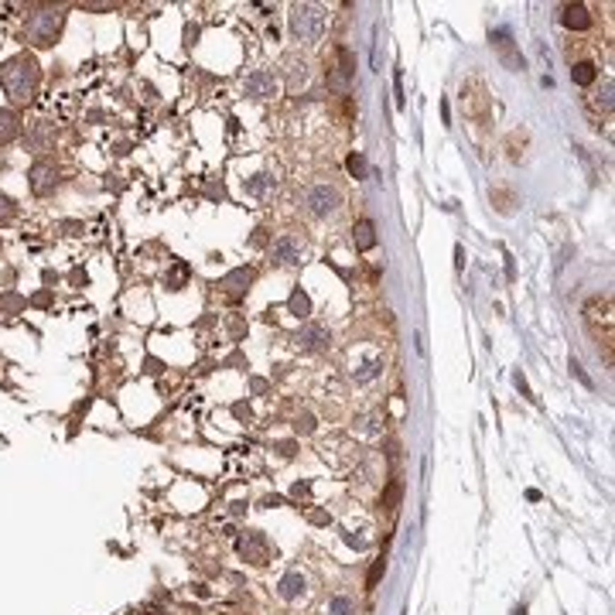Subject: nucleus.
<instances>
[{
  "instance_id": "nucleus-1",
  "label": "nucleus",
  "mask_w": 615,
  "mask_h": 615,
  "mask_svg": "<svg viewBox=\"0 0 615 615\" xmlns=\"http://www.w3.org/2000/svg\"><path fill=\"white\" fill-rule=\"evenodd\" d=\"M41 69L31 55H14L0 65V86L11 96V103H31L38 93Z\"/></svg>"
},
{
  "instance_id": "nucleus-2",
  "label": "nucleus",
  "mask_w": 615,
  "mask_h": 615,
  "mask_svg": "<svg viewBox=\"0 0 615 615\" xmlns=\"http://www.w3.org/2000/svg\"><path fill=\"white\" fill-rule=\"evenodd\" d=\"M62 28H65V11L62 7H41L24 24V38L35 48H52L62 35Z\"/></svg>"
},
{
  "instance_id": "nucleus-3",
  "label": "nucleus",
  "mask_w": 615,
  "mask_h": 615,
  "mask_svg": "<svg viewBox=\"0 0 615 615\" xmlns=\"http://www.w3.org/2000/svg\"><path fill=\"white\" fill-rule=\"evenodd\" d=\"M325 24H328V18L318 4H294V7H290V35L298 41H305V45L322 41Z\"/></svg>"
},
{
  "instance_id": "nucleus-4",
  "label": "nucleus",
  "mask_w": 615,
  "mask_h": 615,
  "mask_svg": "<svg viewBox=\"0 0 615 615\" xmlns=\"http://www.w3.org/2000/svg\"><path fill=\"white\" fill-rule=\"evenodd\" d=\"M305 209L311 212L315 219H328V215H335V212L342 209V192H339L335 185L318 181V185H311L305 192Z\"/></svg>"
},
{
  "instance_id": "nucleus-5",
  "label": "nucleus",
  "mask_w": 615,
  "mask_h": 615,
  "mask_svg": "<svg viewBox=\"0 0 615 615\" xmlns=\"http://www.w3.org/2000/svg\"><path fill=\"white\" fill-rule=\"evenodd\" d=\"M28 185L35 195H52L58 185V168L52 161H35L31 171H28Z\"/></svg>"
},
{
  "instance_id": "nucleus-6",
  "label": "nucleus",
  "mask_w": 615,
  "mask_h": 615,
  "mask_svg": "<svg viewBox=\"0 0 615 615\" xmlns=\"http://www.w3.org/2000/svg\"><path fill=\"white\" fill-rule=\"evenodd\" d=\"M270 256H273V264L277 267H294V264H301V256H305V247L294 239V236H277L273 243H270Z\"/></svg>"
},
{
  "instance_id": "nucleus-7",
  "label": "nucleus",
  "mask_w": 615,
  "mask_h": 615,
  "mask_svg": "<svg viewBox=\"0 0 615 615\" xmlns=\"http://www.w3.org/2000/svg\"><path fill=\"white\" fill-rule=\"evenodd\" d=\"M236 547H239V554L250 560V564H267V560H270V543H267V537H264L260 530H250V534H243Z\"/></svg>"
},
{
  "instance_id": "nucleus-8",
  "label": "nucleus",
  "mask_w": 615,
  "mask_h": 615,
  "mask_svg": "<svg viewBox=\"0 0 615 615\" xmlns=\"http://www.w3.org/2000/svg\"><path fill=\"white\" fill-rule=\"evenodd\" d=\"M328 342H332V335H328V328L318 325V322H308V325L294 335V346L301 349V352H322Z\"/></svg>"
},
{
  "instance_id": "nucleus-9",
  "label": "nucleus",
  "mask_w": 615,
  "mask_h": 615,
  "mask_svg": "<svg viewBox=\"0 0 615 615\" xmlns=\"http://www.w3.org/2000/svg\"><path fill=\"white\" fill-rule=\"evenodd\" d=\"M253 277H256V273H253V267H236V270H230V273L219 281V288L226 290V298H230V301H239V298L250 290Z\"/></svg>"
},
{
  "instance_id": "nucleus-10",
  "label": "nucleus",
  "mask_w": 615,
  "mask_h": 615,
  "mask_svg": "<svg viewBox=\"0 0 615 615\" xmlns=\"http://www.w3.org/2000/svg\"><path fill=\"white\" fill-rule=\"evenodd\" d=\"M243 93H247L250 99H270L273 93H277V79H273V72H267V69H256V72L247 76Z\"/></svg>"
},
{
  "instance_id": "nucleus-11",
  "label": "nucleus",
  "mask_w": 615,
  "mask_h": 615,
  "mask_svg": "<svg viewBox=\"0 0 615 615\" xmlns=\"http://www.w3.org/2000/svg\"><path fill=\"white\" fill-rule=\"evenodd\" d=\"M308 79H311V65H308L305 58H298V55L284 58V82H288L290 93H298L301 86H308Z\"/></svg>"
},
{
  "instance_id": "nucleus-12",
  "label": "nucleus",
  "mask_w": 615,
  "mask_h": 615,
  "mask_svg": "<svg viewBox=\"0 0 615 615\" xmlns=\"http://www.w3.org/2000/svg\"><path fill=\"white\" fill-rule=\"evenodd\" d=\"M24 144H28L31 151H52V147H55V127L41 120V123H35V127L28 130Z\"/></svg>"
},
{
  "instance_id": "nucleus-13",
  "label": "nucleus",
  "mask_w": 615,
  "mask_h": 615,
  "mask_svg": "<svg viewBox=\"0 0 615 615\" xmlns=\"http://www.w3.org/2000/svg\"><path fill=\"white\" fill-rule=\"evenodd\" d=\"M492 45H496V52H500V58H502V65H506V69L523 72V55H517V48L509 45V31H496V35H492Z\"/></svg>"
},
{
  "instance_id": "nucleus-14",
  "label": "nucleus",
  "mask_w": 615,
  "mask_h": 615,
  "mask_svg": "<svg viewBox=\"0 0 615 615\" xmlns=\"http://www.w3.org/2000/svg\"><path fill=\"white\" fill-rule=\"evenodd\" d=\"M560 24H564L568 31H585V28L592 24V14H588L585 4H568V7L560 11Z\"/></svg>"
},
{
  "instance_id": "nucleus-15",
  "label": "nucleus",
  "mask_w": 615,
  "mask_h": 615,
  "mask_svg": "<svg viewBox=\"0 0 615 615\" xmlns=\"http://www.w3.org/2000/svg\"><path fill=\"white\" fill-rule=\"evenodd\" d=\"M308 592V581L301 571H288V575L281 577V585H277V595L284 598V602H294V598H301Z\"/></svg>"
},
{
  "instance_id": "nucleus-16",
  "label": "nucleus",
  "mask_w": 615,
  "mask_h": 615,
  "mask_svg": "<svg viewBox=\"0 0 615 615\" xmlns=\"http://www.w3.org/2000/svg\"><path fill=\"white\" fill-rule=\"evenodd\" d=\"M277 188V178L267 171H260V174H253V178H247L243 181V192L250 195V198H264V195H270Z\"/></svg>"
},
{
  "instance_id": "nucleus-17",
  "label": "nucleus",
  "mask_w": 615,
  "mask_h": 615,
  "mask_svg": "<svg viewBox=\"0 0 615 615\" xmlns=\"http://www.w3.org/2000/svg\"><path fill=\"white\" fill-rule=\"evenodd\" d=\"M352 243H356V250H373L376 247V226L369 222V219H359L356 226H352Z\"/></svg>"
},
{
  "instance_id": "nucleus-18",
  "label": "nucleus",
  "mask_w": 615,
  "mask_h": 615,
  "mask_svg": "<svg viewBox=\"0 0 615 615\" xmlns=\"http://www.w3.org/2000/svg\"><path fill=\"white\" fill-rule=\"evenodd\" d=\"M21 134V116L14 110H0V144H11Z\"/></svg>"
},
{
  "instance_id": "nucleus-19",
  "label": "nucleus",
  "mask_w": 615,
  "mask_h": 615,
  "mask_svg": "<svg viewBox=\"0 0 615 615\" xmlns=\"http://www.w3.org/2000/svg\"><path fill=\"white\" fill-rule=\"evenodd\" d=\"M380 373H383V359L376 356V359H366V363L356 366V369H352V380H356V383H373Z\"/></svg>"
},
{
  "instance_id": "nucleus-20",
  "label": "nucleus",
  "mask_w": 615,
  "mask_h": 615,
  "mask_svg": "<svg viewBox=\"0 0 615 615\" xmlns=\"http://www.w3.org/2000/svg\"><path fill=\"white\" fill-rule=\"evenodd\" d=\"M288 311L294 315V318H308V315H311V298H308L305 288H294V290H290Z\"/></svg>"
},
{
  "instance_id": "nucleus-21",
  "label": "nucleus",
  "mask_w": 615,
  "mask_h": 615,
  "mask_svg": "<svg viewBox=\"0 0 615 615\" xmlns=\"http://www.w3.org/2000/svg\"><path fill=\"white\" fill-rule=\"evenodd\" d=\"M356 431L366 434V438H380V434H383V424H380L376 414H359V417H356Z\"/></svg>"
},
{
  "instance_id": "nucleus-22",
  "label": "nucleus",
  "mask_w": 615,
  "mask_h": 615,
  "mask_svg": "<svg viewBox=\"0 0 615 615\" xmlns=\"http://www.w3.org/2000/svg\"><path fill=\"white\" fill-rule=\"evenodd\" d=\"M571 79H575V86H592L598 79V72H595L592 62H577L575 69H571Z\"/></svg>"
},
{
  "instance_id": "nucleus-23",
  "label": "nucleus",
  "mask_w": 615,
  "mask_h": 615,
  "mask_svg": "<svg viewBox=\"0 0 615 615\" xmlns=\"http://www.w3.org/2000/svg\"><path fill=\"white\" fill-rule=\"evenodd\" d=\"M188 273H192V267L178 260V264L171 267V273L164 277V288H168V290H181V284H185V277H188Z\"/></svg>"
},
{
  "instance_id": "nucleus-24",
  "label": "nucleus",
  "mask_w": 615,
  "mask_h": 615,
  "mask_svg": "<svg viewBox=\"0 0 615 615\" xmlns=\"http://www.w3.org/2000/svg\"><path fill=\"white\" fill-rule=\"evenodd\" d=\"M328 615H356V602L346 595H335L328 602Z\"/></svg>"
},
{
  "instance_id": "nucleus-25",
  "label": "nucleus",
  "mask_w": 615,
  "mask_h": 615,
  "mask_svg": "<svg viewBox=\"0 0 615 615\" xmlns=\"http://www.w3.org/2000/svg\"><path fill=\"white\" fill-rule=\"evenodd\" d=\"M612 93H615V82H612V79H605V86L598 89V96H595V106H598V110L612 113Z\"/></svg>"
},
{
  "instance_id": "nucleus-26",
  "label": "nucleus",
  "mask_w": 615,
  "mask_h": 615,
  "mask_svg": "<svg viewBox=\"0 0 615 615\" xmlns=\"http://www.w3.org/2000/svg\"><path fill=\"white\" fill-rule=\"evenodd\" d=\"M346 168L352 171V178H366V174H369V164H366V157H363L359 151H356V154H349Z\"/></svg>"
},
{
  "instance_id": "nucleus-27",
  "label": "nucleus",
  "mask_w": 615,
  "mask_h": 615,
  "mask_svg": "<svg viewBox=\"0 0 615 615\" xmlns=\"http://www.w3.org/2000/svg\"><path fill=\"white\" fill-rule=\"evenodd\" d=\"M400 492H404V485H400L397 479L386 485V492H383V506H386V509H397V502H400Z\"/></svg>"
},
{
  "instance_id": "nucleus-28",
  "label": "nucleus",
  "mask_w": 615,
  "mask_h": 615,
  "mask_svg": "<svg viewBox=\"0 0 615 615\" xmlns=\"http://www.w3.org/2000/svg\"><path fill=\"white\" fill-rule=\"evenodd\" d=\"M14 215H18V205H14V198H11V195H0V226H4V222H11Z\"/></svg>"
},
{
  "instance_id": "nucleus-29",
  "label": "nucleus",
  "mask_w": 615,
  "mask_h": 615,
  "mask_svg": "<svg viewBox=\"0 0 615 615\" xmlns=\"http://www.w3.org/2000/svg\"><path fill=\"white\" fill-rule=\"evenodd\" d=\"M339 72H342V76H352V72H356V55H352L349 48H339Z\"/></svg>"
},
{
  "instance_id": "nucleus-30",
  "label": "nucleus",
  "mask_w": 615,
  "mask_h": 615,
  "mask_svg": "<svg viewBox=\"0 0 615 615\" xmlns=\"http://www.w3.org/2000/svg\"><path fill=\"white\" fill-rule=\"evenodd\" d=\"M383 571H386V558H380L373 568H369V577H366V588H376L380 585V577H383Z\"/></svg>"
},
{
  "instance_id": "nucleus-31",
  "label": "nucleus",
  "mask_w": 615,
  "mask_h": 615,
  "mask_svg": "<svg viewBox=\"0 0 615 615\" xmlns=\"http://www.w3.org/2000/svg\"><path fill=\"white\" fill-rule=\"evenodd\" d=\"M298 431H301V434H311V431H315V417H311V414H301V417H298Z\"/></svg>"
},
{
  "instance_id": "nucleus-32",
  "label": "nucleus",
  "mask_w": 615,
  "mask_h": 615,
  "mask_svg": "<svg viewBox=\"0 0 615 615\" xmlns=\"http://www.w3.org/2000/svg\"><path fill=\"white\" fill-rule=\"evenodd\" d=\"M290 496H294V500H305V496H311V485H308V482H298V485L290 489Z\"/></svg>"
},
{
  "instance_id": "nucleus-33",
  "label": "nucleus",
  "mask_w": 615,
  "mask_h": 615,
  "mask_svg": "<svg viewBox=\"0 0 615 615\" xmlns=\"http://www.w3.org/2000/svg\"><path fill=\"white\" fill-rule=\"evenodd\" d=\"M571 373H575V376H577V380H581L585 386H592V380L585 376V369H581V363H577V359H571Z\"/></svg>"
},
{
  "instance_id": "nucleus-34",
  "label": "nucleus",
  "mask_w": 615,
  "mask_h": 615,
  "mask_svg": "<svg viewBox=\"0 0 615 615\" xmlns=\"http://www.w3.org/2000/svg\"><path fill=\"white\" fill-rule=\"evenodd\" d=\"M513 380H517V386L523 390V397H530V386H526V380H523V373H517ZM530 400H534V397H530Z\"/></svg>"
},
{
  "instance_id": "nucleus-35",
  "label": "nucleus",
  "mask_w": 615,
  "mask_h": 615,
  "mask_svg": "<svg viewBox=\"0 0 615 615\" xmlns=\"http://www.w3.org/2000/svg\"><path fill=\"white\" fill-rule=\"evenodd\" d=\"M267 230H256V236H253V247H264L267 243V236H264Z\"/></svg>"
},
{
  "instance_id": "nucleus-36",
  "label": "nucleus",
  "mask_w": 615,
  "mask_h": 615,
  "mask_svg": "<svg viewBox=\"0 0 615 615\" xmlns=\"http://www.w3.org/2000/svg\"><path fill=\"white\" fill-rule=\"evenodd\" d=\"M513 615H526V612H523V609H517V612H513Z\"/></svg>"
}]
</instances>
